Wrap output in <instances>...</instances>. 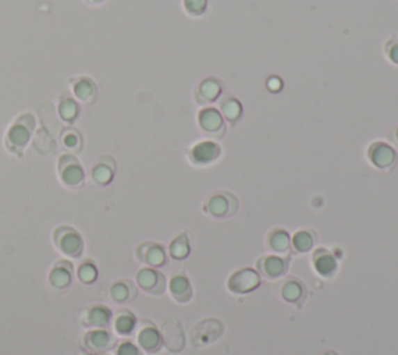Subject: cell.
<instances>
[{"label":"cell","mask_w":398,"mask_h":355,"mask_svg":"<svg viewBox=\"0 0 398 355\" xmlns=\"http://www.w3.org/2000/svg\"><path fill=\"white\" fill-rule=\"evenodd\" d=\"M223 94V83L218 78L209 77L198 84L195 89V102L201 106L215 103Z\"/></svg>","instance_id":"ac0fdd59"},{"label":"cell","mask_w":398,"mask_h":355,"mask_svg":"<svg viewBox=\"0 0 398 355\" xmlns=\"http://www.w3.org/2000/svg\"><path fill=\"white\" fill-rule=\"evenodd\" d=\"M33 147H35L36 153L42 155V156H47L55 153L56 150V143L55 139H53L51 134L49 133L45 128H39L36 129L35 137H33Z\"/></svg>","instance_id":"f1b7e54d"},{"label":"cell","mask_w":398,"mask_h":355,"mask_svg":"<svg viewBox=\"0 0 398 355\" xmlns=\"http://www.w3.org/2000/svg\"><path fill=\"white\" fill-rule=\"evenodd\" d=\"M58 178L64 187L70 190H78L84 186L86 182V172L81 166V162L78 161L75 155L65 153L59 156L58 164Z\"/></svg>","instance_id":"3957f363"},{"label":"cell","mask_w":398,"mask_h":355,"mask_svg":"<svg viewBox=\"0 0 398 355\" xmlns=\"http://www.w3.org/2000/svg\"><path fill=\"white\" fill-rule=\"evenodd\" d=\"M63 147L69 151L70 155H78L83 151V136L75 128H64L61 133Z\"/></svg>","instance_id":"f546056e"},{"label":"cell","mask_w":398,"mask_h":355,"mask_svg":"<svg viewBox=\"0 0 398 355\" xmlns=\"http://www.w3.org/2000/svg\"><path fill=\"white\" fill-rule=\"evenodd\" d=\"M258 271L268 279H278L288 271V259L282 255H264L258 260Z\"/></svg>","instance_id":"ffe728a7"},{"label":"cell","mask_w":398,"mask_h":355,"mask_svg":"<svg viewBox=\"0 0 398 355\" xmlns=\"http://www.w3.org/2000/svg\"><path fill=\"white\" fill-rule=\"evenodd\" d=\"M367 157L378 170H390L397 166L398 155L392 145L386 142H374L367 150Z\"/></svg>","instance_id":"30bf717a"},{"label":"cell","mask_w":398,"mask_h":355,"mask_svg":"<svg viewBox=\"0 0 398 355\" xmlns=\"http://www.w3.org/2000/svg\"><path fill=\"white\" fill-rule=\"evenodd\" d=\"M190 239L187 232L179 234L176 239L171 240L170 243V255L175 260H184L189 258L190 254Z\"/></svg>","instance_id":"d6a6232c"},{"label":"cell","mask_w":398,"mask_h":355,"mask_svg":"<svg viewBox=\"0 0 398 355\" xmlns=\"http://www.w3.org/2000/svg\"><path fill=\"white\" fill-rule=\"evenodd\" d=\"M262 285V276L254 268H241L229 278L228 288L235 294H248Z\"/></svg>","instance_id":"8992f818"},{"label":"cell","mask_w":398,"mask_h":355,"mask_svg":"<svg viewBox=\"0 0 398 355\" xmlns=\"http://www.w3.org/2000/svg\"><path fill=\"white\" fill-rule=\"evenodd\" d=\"M313 265L316 273H319L322 278H331L337 269V262L333 253H330L328 249L321 248L317 249L313 255Z\"/></svg>","instance_id":"cb8c5ba5"},{"label":"cell","mask_w":398,"mask_h":355,"mask_svg":"<svg viewBox=\"0 0 398 355\" xmlns=\"http://www.w3.org/2000/svg\"><path fill=\"white\" fill-rule=\"evenodd\" d=\"M223 324L214 318L204 320L191 331V343L195 346H207L221 337Z\"/></svg>","instance_id":"5bb4252c"},{"label":"cell","mask_w":398,"mask_h":355,"mask_svg":"<svg viewBox=\"0 0 398 355\" xmlns=\"http://www.w3.org/2000/svg\"><path fill=\"white\" fill-rule=\"evenodd\" d=\"M328 355H335V354H328Z\"/></svg>","instance_id":"ab89813d"},{"label":"cell","mask_w":398,"mask_h":355,"mask_svg":"<svg viewBox=\"0 0 398 355\" xmlns=\"http://www.w3.org/2000/svg\"><path fill=\"white\" fill-rule=\"evenodd\" d=\"M111 326L112 331H114L118 337H129V335L136 331L137 318L128 308H120V310H117L112 315Z\"/></svg>","instance_id":"7402d4cb"},{"label":"cell","mask_w":398,"mask_h":355,"mask_svg":"<svg viewBox=\"0 0 398 355\" xmlns=\"http://www.w3.org/2000/svg\"><path fill=\"white\" fill-rule=\"evenodd\" d=\"M268 89H271L273 92H277L282 89V81L278 78H269L268 80Z\"/></svg>","instance_id":"8d00e7d4"},{"label":"cell","mask_w":398,"mask_h":355,"mask_svg":"<svg viewBox=\"0 0 398 355\" xmlns=\"http://www.w3.org/2000/svg\"><path fill=\"white\" fill-rule=\"evenodd\" d=\"M136 285L145 293L157 296L167 290V279L157 268L145 267L138 269L136 274Z\"/></svg>","instance_id":"52a82bcc"},{"label":"cell","mask_w":398,"mask_h":355,"mask_svg":"<svg viewBox=\"0 0 398 355\" xmlns=\"http://www.w3.org/2000/svg\"><path fill=\"white\" fill-rule=\"evenodd\" d=\"M221 156V147L214 141H202L195 143L189 151V159L196 167H205L216 162Z\"/></svg>","instance_id":"8fae6325"},{"label":"cell","mask_w":398,"mask_h":355,"mask_svg":"<svg viewBox=\"0 0 398 355\" xmlns=\"http://www.w3.org/2000/svg\"><path fill=\"white\" fill-rule=\"evenodd\" d=\"M72 90H74V97L77 100L83 102L84 104H92L97 100L98 89L94 80H90L88 77H77L70 78Z\"/></svg>","instance_id":"44dd1931"},{"label":"cell","mask_w":398,"mask_h":355,"mask_svg":"<svg viewBox=\"0 0 398 355\" xmlns=\"http://www.w3.org/2000/svg\"><path fill=\"white\" fill-rule=\"evenodd\" d=\"M112 310L106 306L92 304L81 313V326L84 329H108L112 321Z\"/></svg>","instance_id":"2e32d148"},{"label":"cell","mask_w":398,"mask_h":355,"mask_svg":"<svg viewBox=\"0 0 398 355\" xmlns=\"http://www.w3.org/2000/svg\"><path fill=\"white\" fill-rule=\"evenodd\" d=\"M75 274H77V279L81 282V284L92 285V284H95L98 279V267L94 260L88 259L77 267Z\"/></svg>","instance_id":"4dcf8cb0"},{"label":"cell","mask_w":398,"mask_h":355,"mask_svg":"<svg viewBox=\"0 0 398 355\" xmlns=\"http://www.w3.org/2000/svg\"><path fill=\"white\" fill-rule=\"evenodd\" d=\"M53 245L58 249L59 254L70 259L81 258L84 253V239L75 228L69 225H61L53 231Z\"/></svg>","instance_id":"7a4b0ae2"},{"label":"cell","mask_w":398,"mask_h":355,"mask_svg":"<svg viewBox=\"0 0 398 355\" xmlns=\"http://www.w3.org/2000/svg\"><path fill=\"white\" fill-rule=\"evenodd\" d=\"M137 260L150 268H161L167 264V253L161 243L143 242L136 248Z\"/></svg>","instance_id":"4fadbf2b"},{"label":"cell","mask_w":398,"mask_h":355,"mask_svg":"<svg viewBox=\"0 0 398 355\" xmlns=\"http://www.w3.org/2000/svg\"><path fill=\"white\" fill-rule=\"evenodd\" d=\"M116 345L114 335L108 329H88L83 335L84 349L90 354H104Z\"/></svg>","instance_id":"9c48e42d"},{"label":"cell","mask_w":398,"mask_h":355,"mask_svg":"<svg viewBox=\"0 0 398 355\" xmlns=\"http://www.w3.org/2000/svg\"><path fill=\"white\" fill-rule=\"evenodd\" d=\"M198 127L201 133L214 137V139H221L225 134V122L220 111L216 108H202L198 113Z\"/></svg>","instance_id":"5b68a950"},{"label":"cell","mask_w":398,"mask_h":355,"mask_svg":"<svg viewBox=\"0 0 398 355\" xmlns=\"http://www.w3.org/2000/svg\"><path fill=\"white\" fill-rule=\"evenodd\" d=\"M168 290L171 298L179 304H187L193 298V287H191L187 276L176 274L168 282Z\"/></svg>","instance_id":"603a6c76"},{"label":"cell","mask_w":398,"mask_h":355,"mask_svg":"<svg viewBox=\"0 0 398 355\" xmlns=\"http://www.w3.org/2000/svg\"><path fill=\"white\" fill-rule=\"evenodd\" d=\"M162 343L168 352L177 354L185 347V335L182 324L176 318H167L161 327Z\"/></svg>","instance_id":"7c38bea8"},{"label":"cell","mask_w":398,"mask_h":355,"mask_svg":"<svg viewBox=\"0 0 398 355\" xmlns=\"http://www.w3.org/2000/svg\"><path fill=\"white\" fill-rule=\"evenodd\" d=\"M390 139H392V142L398 147V127L394 128L392 133H390Z\"/></svg>","instance_id":"74e56055"},{"label":"cell","mask_w":398,"mask_h":355,"mask_svg":"<svg viewBox=\"0 0 398 355\" xmlns=\"http://www.w3.org/2000/svg\"><path fill=\"white\" fill-rule=\"evenodd\" d=\"M182 6L189 16L201 17L207 11L209 0H182Z\"/></svg>","instance_id":"836d02e7"},{"label":"cell","mask_w":398,"mask_h":355,"mask_svg":"<svg viewBox=\"0 0 398 355\" xmlns=\"http://www.w3.org/2000/svg\"><path fill=\"white\" fill-rule=\"evenodd\" d=\"M116 355H143L142 349L131 340H122L116 345L114 349Z\"/></svg>","instance_id":"e575fe53"},{"label":"cell","mask_w":398,"mask_h":355,"mask_svg":"<svg viewBox=\"0 0 398 355\" xmlns=\"http://www.w3.org/2000/svg\"><path fill=\"white\" fill-rule=\"evenodd\" d=\"M108 296H109V299L117 306L129 304V302H132L137 298V285L134 284V282H131L128 279L116 281L109 285Z\"/></svg>","instance_id":"d6986e66"},{"label":"cell","mask_w":398,"mask_h":355,"mask_svg":"<svg viewBox=\"0 0 398 355\" xmlns=\"http://www.w3.org/2000/svg\"><path fill=\"white\" fill-rule=\"evenodd\" d=\"M74 265H72L70 260H58L53 264V267L50 268L47 281H49V287L51 288L53 292L56 293H63L65 290H69V287L74 282Z\"/></svg>","instance_id":"ba28073f"},{"label":"cell","mask_w":398,"mask_h":355,"mask_svg":"<svg viewBox=\"0 0 398 355\" xmlns=\"http://www.w3.org/2000/svg\"><path fill=\"white\" fill-rule=\"evenodd\" d=\"M266 245L269 246V249L273 253L285 255V254H288L291 249V235L285 231V229L276 228L268 234Z\"/></svg>","instance_id":"d4e9b609"},{"label":"cell","mask_w":398,"mask_h":355,"mask_svg":"<svg viewBox=\"0 0 398 355\" xmlns=\"http://www.w3.org/2000/svg\"><path fill=\"white\" fill-rule=\"evenodd\" d=\"M116 161L111 156H102L90 168V180L100 187L109 186L116 176Z\"/></svg>","instance_id":"e0dca14e"},{"label":"cell","mask_w":398,"mask_h":355,"mask_svg":"<svg viewBox=\"0 0 398 355\" xmlns=\"http://www.w3.org/2000/svg\"><path fill=\"white\" fill-rule=\"evenodd\" d=\"M315 242H316V237L311 231H297L293 239H291V246H293L294 251L297 254H305V253H310L311 249L315 246Z\"/></svg>","instance_id":"1f68e13d"},{"label":"cell","mask_w":398,"mask_h":355,"mask_svg":"<svg viewBox=\"0 0 398 355\" xmlns=\"http://www.w3.org/2000/svg\"><path fill=\"white\" fill-rule=\"evenodd\" d=\"M84 2L89 3V5H102L106 2V0H84Z\"/></svg>","instance_id":"f35d334b"},{"label":"cell","mask_w":398,"mask_h":355,"mask_svg":"<svg viewBox=\"0 0 398 355\" xmlns=\"http://www.w3.org/2000/svg\"><path fill=\"white\" fill-rule=\"evenodd\" d=\"M136 340L137 346L147 354H157L164 346L161 331L154 324L148 323V321H143L141 327L137 329Z\"/></svg>","instance_id":"9a60e30c"},{"label":"cell","mask_w":398,"mask_h":355,"mask_svg":"<svg viewBox=\"0 0 398 355\" xmlns=\"http://www.w3.org/2000/svg\"><path fill=\"white\" fill-rule=\"evenodd\" d=\"M280 296L288 302V304L301 306L303 298H305V288L302 285V282L296 278L287 279L282 284Z\"/></svg>","instance_id":"4316f807"},{"label":"cell","mask_w":398,"mask_h":355,"mask_svg":"<svg viewBox=\"0 0 398 355\" xmlns=\"http://www.w3.org/2000/svg\"><path fill=\"white\" fill-rule=\"evenodd\" d=\"M220 113L230 125H235L243 116V106L240 100L234 95H228L220 102Z\"/></svg>","instance_id":"83f0119b"},{"label":"cell","mask_w":398,"mask_h":355,"mask_svg":"<svg viewBox=\"0 0 398 355\" xmlns=\"http://www.w3.org/2000/svg\"><path fill=\"white\" fill-rule=\"evenodd\" d=\"M238 200L234 194L215 192L212 194L204 203V212L214 216V219H229L235 215L238 210Z\"/></svg>","instance_id":"277c9868"},{"label":"cell","mask_w":398,"mask_h":355,"mask_svg":"<svg viewBox=\"0 0 398 355\" xmlns=\"http://www.w3.org/2000/svg\"><path fill=\"white\" fill-rule=\"evenodd\" d=\"M36 129V118L30 113L19 116L15 122L10 125L5 134V148L8 153L17 157L24 156V151L29 145L33 136V131Z\"/></svg>","instance_id":"6da1fadb"},{"label":"cell","mask_w":398,"mask_h":355,"mask_svg":"<svg viewBox=\"0 0 398 355\" xmlns=\"http://www.w3.org/2000/svg\"><path fill=\"white\" fill-rule=\"evenodd\" d=\"M58 114L65 123H74L79 116V104L77 98L70 94H63L59 97Z\"/></svg>","instance_id":"484cf974"},{"label":"cell","mask_w":398,"mask_h":355,"mask_svg":"<svg viewBox=\"0 0 398 355\" xmlns=\"http://www.w3.org/2000/svg\"><path fill=\"white\" fill-rule=\"evenodd\" d=\"M384 54L392 64L398 65V36H390L384 44Z\"/></svg>","instance_id":"d590c367"}]
</instances>
